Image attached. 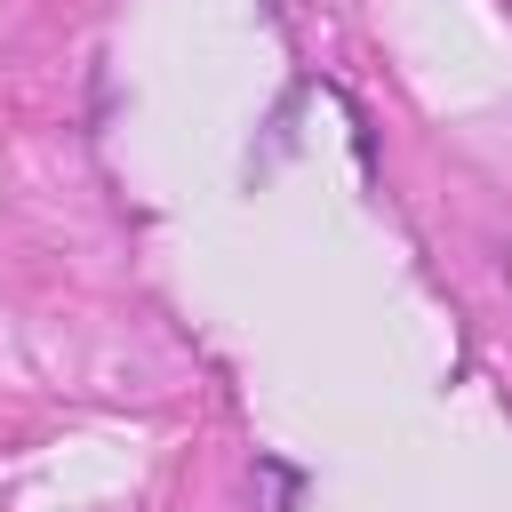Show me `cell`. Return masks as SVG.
Returning <instances> with one entry per match:
<instances>
[]
</instances>
